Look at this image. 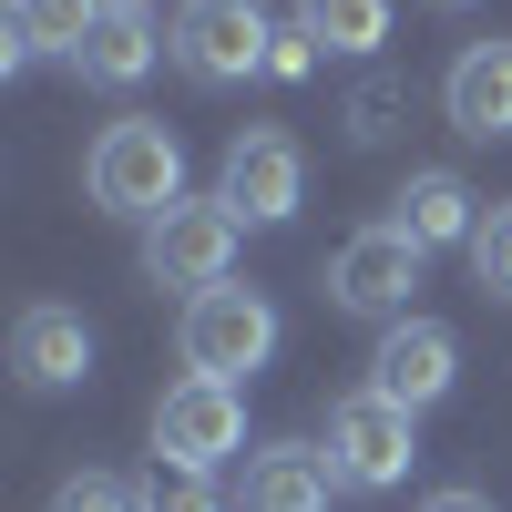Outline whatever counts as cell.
Returning a JSON list of instances; mask_svg holds the SVG:
<instances>
[{
    "label": "cell",
    "mask_w": 512,
    "mask_h": 512,
    "mask_svg": "<svg viewBox=\"0 0 512 512\" xmlns=\"http://www.w3.org/2000/svg\"><path fill=\"white\" fill-rule=\"evenodd\" d=\"M328 492H338L328 451H308V441H267V451H246L236 512H328Z\"/></svg>",
    "instance_id": "obj_12"
},
{
    "label": "cell",
    "mask_w": 512,
    "mask_h": 512,
    "mask_svg": "<svg viewBox=\"0 0 512 512\" xmlns=\"http://www.w3.org/2000/svg\"><path fill=\"white\" fill-rule=\"evenodd\" d=\"M144 11H154V0H144Z\"/></svg>",
    "instance_id": "obj_24"
},
{
    "label": "cell",
    "mask_w": 512,
    "mask_h": 512,
    "mask_svg": "<svg viewBox=\"0 0 512 512\" xmlns=\"http://www.w3.org/2000/svg\"><path fill=\"white\" fill-rule=\"evenodd\" d=\"M164 62V31H154V11L144 0H103V21H93V41H82V82H103V93H134V82Z\"/></svg>",
    "instance_id": "obj_14"
},
{
    "label": "cell",
    "mask_w": 512,
    "mask_h": 512,
    "mask_svg": "<svg viewBox=\"0 0 512 512\" xmlns=\"http://www.w3.org/2000/svg\"><path fill=\"white\" fill-rule=\"evenodd\" d=\"M267 72H277V82H308V72H318V41H308V31H277Z\"/></svg>",
    "instance_id": "obj_21"
},
{
    "label": "cell",
    "mask_w": 512,
    "mask_h": 512,
    "mask_svg": "<svg viewBox=\"0 0 512 512\" xmlns=\"http://www.w3.org/2000/svg\"><path fill=\"white\" fill-rule=\"evenodd\" d=\"M236 246H246V216H236V205H226V195H185V205H164V216L144 226V277L205 297V287L236 277Z\"/></svg>",
    "instance_id": "obj_2"
},
{
    "label": "cell",
    "mask_w": 512,
    "mask_h": 512,
    "mask_svg": "<svg viewBox=\"0 0 512 512\" xmlns=\"http://www.w3.org/2000/svg\"><path fill=\"white\" fill-rule=\"evenodd\" d=\"M93 21H103V0H11V41H21V52H62V62H82Z\"/></svg>",
    "instance_id": "obj_15"
},
{
    "label": "cell",
    "mask_w": 512,
    "mask_h": 512,
    "mask_svg": "<svg viewBox=\"0 0 512 512\" xmlns=\"http://www.w3.org/2000/svg\"><path fill=\"white\" fill-rule=\"evenodd\" d=\"M164 52L185 62V82H256L267 72V52H277V21L256 11V0H185L175 11V31H164Z\"/></svg>",
    "instance_id": "obj_4"
},
{
    "label": "cell",
    "mask_w": 512,
    "mask_h": 512,
    "mask_svg": "<svg viewBox=\"0 0 512 512\" xmlns=\"http://www.w3.org/2000/svg\"><path fill=\"white\" fill-rule=\"evenodd\" d=\"M185 369L195 379H256V369H267L277 359V308H267V297H256V287H205V297H185Z\"/></svg>",
    "instance_id": "obj_3"
},
{
    "label": "cell",
    "mask_w": 512,
    "mask_h": 512,
    "mask_svg": "<svg viewBox=\"0 0 512 512\" xmlns=\"http://www.w3.org/2000/svg\"><path fill=\"white\" fill-rule=\"evenodd\" d=\"M246 451V390L236 379H175L154 400V461H185V472H216V461Z\"/></svg>",
    "instance_id": "obj_6"
},
{
    "label": "cell",
    "mask_w": 512,
    "mask_h": 512,
    "mask_svg": "<svg viewBox=\"0 0 512 512\" xmlns=\"http://www.w3.org/2000/svg\"><path fill=\"white\" fill-rule=\"evenodd\" d=\"M134 492H144V512H226L216 502V472H185V461H154Z\"/></svg>",
    "instance_id": "obj_17"
},
{
    "label": "cell",
    "mask_w": 512,
    "mask_h": 512,
    "mask_svg": "<svg viewBox=\"0 0 512 512\" xmlns=\"http://www.w3.org/2000/svg\"><path fill=\"white\" fill-rule=\"evenodd\" d=\"M297 31L318 52H379L390 41V0H297Z\"/></svg>",
    "instance_id": "obj_16"
},
{
    "label": "cell",
    "mask_w": 512,
    "mask_h": 512,
    "mask_svg": "<svg viewBox=\"0 0 512 512\" xmlns=\"http://www.w3.org/2000/svg\"><path fill=\"white\" fill-rule=\"evenodd\" d=\"M82 185H93L103 216L154 226L164 205H185V144L164 134L154 113H123V123H103V134H93V154H82Z\"/></svg>",
    "instance_id": "obj_1"
},
{
    "label": "cell",
    "mask_w": 512,
    "mask_h": 512,
    "mask_svg": "<svg viewBox=\"0 0 512 512\" xmlns=\"http://www.w3.org/2000/svg\"><path fill=\"white\" fill-rule=\"evenodd\" d=\"M400 113H410V93H400V82H359V93H349V113H338V123H349L359 144H390V134H400Z\"/></svg>",
    "instance_id": "obj_19"
},
{
    "label": "cell",
    "mask_w": 512,
    "mask_h": 512,
    "mask_svg": "<svg viewBox=\"0 0 512 512\" xmlns=\"http://www.w3.org/2000/svg\"><path fill=\"white\" fill-rule=\"evenodd\" d=\"M420 512H492V502H482V492H431Z\"/></svg>",
    "instance_id": "obj_22"
},
{
    "label": "cell",
    "mask_w": 512,
    "mask_h": 512,
    "mask_svg": "<svg viewBox=\"0 0 512 512\" xmlns=\"http://www.w3.org/2000/svg\"><path fill=\"white\" fill-rule=\"evenodd\" d=\"M52 512H144V492L113 482V472H72V482L52 492Z\"/></svg>",
    "instance_id": "obj_20"
},
{
    "label": "cell",
    "mask_w": 512,
    "mask_h": 512,
    "mask_svg": "<svg viewBox=\"0 0 512 512\" xmlns=\"http://www.w3.org/2000/svg\"><path fill=\"white\" fill-rule=\"evenodd\" d=\"M441 113H451V134H472V144H512V41H472V52L451 62Z\"/></svg>",
    "instance_id": "obj_10"
},
{
    "label": "cell",
    "mask_w": 512,
    "mask_h": 512,
    "mask_svg": "<svg viewBox=\"0 0 512 512\" xmlns=\"http://www.w3.org/2000/svg\"><path fill=\"white\" fill-rule=\"evenodd\" d=\"M472 277H482V297H512V195H502V205H482V236H472Z\"/></svg>",
    "instance_id": "obj_18"
},
{
    "label": "cell",
    "mask_w": 512,
    "mask_h": 512,
    "mask_svg": "<svg viewBox=\"0 0 512 512\" xmlns=\"http://www.w3.org/2000/svg\"><path fill=\"white\" fill-rule=\"evenodd\" d=\"M390 226H400L420 256H441V246H472V236H482V195L461 185V175H441V164H420V175L390 195Z\"/></svg>",
    "instance_id": "obj_11"
},
{
    "label": "cell",
    "mask_w": 512,
    "mask_h": 512,
    "mask_svg": "<svg viewBox=\"0 0 512 512\" xmlns=\"http://www.w3.org/2000/svg\"><path fill=\"white\" fill-rule=\"evenodd\" d=\"M420 267H431V256H420L400 226H359L349 246L328 256V297H338L349 318L400 328V318H410V297H420Z\"/></svg>",
    "instance_id": "obj_7"
},
{
    "label": "cell",
    "mask_w": 512,
    "mask_h": 512,
    "mask_svg": "<svg viewBox=\"0 0 512 512\" xmlns=\"http://www.w3.org/2000/svg\"><path fill=\"white\" fill-rule=\"evenodd\" d=\"M11 369L31 379V390H82V379H93V328H82L72 308H21Z\"/></svg>",
    "instance_id": "obj_13"
},
{
    "label": "cell",
    "mask_w": 512,
    "mask_h": 512,
    "mask_svg": "<svg viewBox=\"0 0 512 512\" xmlns=\"http://www.w3.org/2000/svg\"><path fill=\"white\" fill-rule=\"evenodd\" d=\"M420 410H400V400H379V390H349L328 410V472H338V492H390V482H410V461H420V431H410Z\"/></svg>",
    "instance_id": "obj_5"
},
{
    "label": "cell",
    "mask_w": 512,
    "mask_h": 512,
    "mask_svg": "<svg viewBox=\"0 0 512 512\" xmlns=\"http://www.w3.org/2000/svg\"><path fill=\"white\" fill-rule=\"evenodd\" d=\"M451 379H461V338H451L441 318H400V328H379V349H369V390H379V400L431 410V400H451Z\"/></svg>",
    "instance_id": "obj_9"
},
{
    "label": "cell",
    "mask_w": 512,
    "mask_h": 512,
    "mask_svg": "<svg viewBox=\"0 0 512 512\" xmlns=\"http://www.w3.org/2000/svg\"><path fill=\"white\" fill-rule=\"evenodd\" d=\"M216 195L236 205L246 226H287L297 205H308V154H297L277 123H256V134H236L226 144V164H216Z\"/></svg>",
    "instance_id": "obj_8"
},
{
    "label": "cell",
    "mask_w": 512,
    "mask_h": 512,
    "mask_svg": "<svg viewBox=\"0 0 512 512\" xmlns=\"http://www.w3.org/2000/svg\"><path fill=\"white\" fill-rule=\"evenodd\" d=\"M441 11H472V0H441Z\"/></svg>",
    "instance_id": "obj_23"
}]
</instances>
